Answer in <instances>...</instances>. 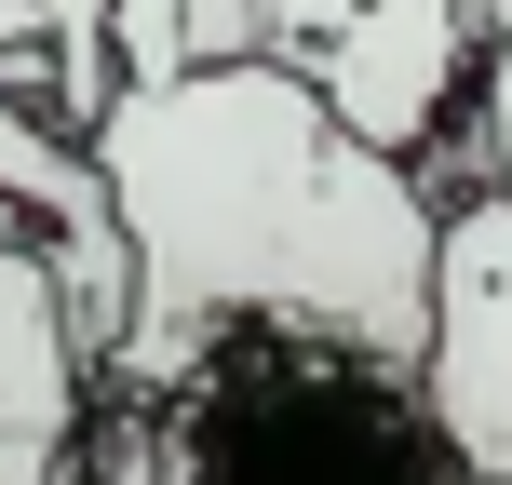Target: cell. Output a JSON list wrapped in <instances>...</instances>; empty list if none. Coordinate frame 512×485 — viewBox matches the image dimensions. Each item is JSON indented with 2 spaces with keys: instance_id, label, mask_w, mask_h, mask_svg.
I'll return each mask as SVG.
<instances>
[{
  "instance_id": "6da1fadb",
  "label": "cell",
  "mask_w": 512,
  "mask_h": 485,
  "mask_svg": "<svg viewBox=\"0 0 512 485\" xmlns=\"http://www.w3.org/2000/svg\"><path fill=\"white\" fill-rule=\"evenodd\" d=\"M81 162L135 256V310L95 364L122 405H162L176 364L230 324H297V337H351L378 364H418L445 189L337 135L297 68L216 54V68L122 81L81 122Z\"/></svg>"
},
{
  "instance_id": "7a4b0ae2",
  "label": "cell",
  "mask_w": 512,
  "mask_h": 485,
  "mask_svg": "<svg viewBox=\"0 0 512 485\" xmlns=\"http://www.w3.org/2000/svg\"><path fill=\"white\" fill-rule=\"evenodd\" d=\"M81 459L108 485H459V445L418 405V364H378L351 337L230 324L176 364L162 405H122Z\"/></svg>"
},
{
  "instance_id": "3957f363",
  "label": "cell",
  "mask_w": 512,
  "mask_h": 485,
  "mask_svg": "<svg viewBox=\"0 0 512 485\" xmlns=\"http://www.w3.org/2000/svg\"><path fill=\"white\" fill-rule=\"evenodd\" d=\"M256 54L297 68L337 135H364L378 162H418L459 122L472 0H256Z\"/></svg>"
},
{
  "instance_id": "277c9868",
  "label": "cell",
  "mask_w": 512,
  "mask_h": 485,
  "mask_svg": "<svg viewBox=\"0 0 512 485\" xmlns=\"http://www.w3.org/2000/svg\"><path fill=\"white\" fill-rule=\"evenodd\" d=\"M418 405L472 485H512V203L459 189L432 230V324H418Z\"/></svg>"
},
{
  "instance_id": "5b68a950",
  "label": "cell",
  "mask_w": 512,
  "mask_h": 485,
  "mask_svg": "<svg viewBox=\"0 0 512 485\" xmlns=\"http://www.w3.org/2000/svg\"><path fill=\"white\" fill-rule=\"evenodd\" d=\"M81 405H95V364H81V337H68V297H54L41 243L0 230V432L68 445Z\"/></svg>"
},
{
  "instance_id": "8992f818",
  "label": "cell",
  "mask_w": 512,
  "mask_h": 485,
  "mask_svg": "<svg viewBox=\"0 0 512 485\" xmlns=\"http://www.w3.org/2000/svg\"><path fill=\"white\" fill-rule=\"evenodd\" d=\"M459 189L512 203V0H472V81H459Z\"/></svg>"
},
{
  "instance_id": "52a82bcc",
  "label": "cell",
  "mask_w": 512,
  "mask_h": 485,
  "mask_svg": "<svg viewBox=\"0 0 512 485\" xmlns=\"http://www.w3.org/2000/svg\"><path fill=\"white\" fill-rule=\"evenodd\" d=\"M0 95H41V0H0Z\"/></svg>"
},
{
  "instance_id": "ba28073f",
  "label": "cell",
  "mask_w": 512,
  "mask_h": 485,
  "mask_svg": "<svg viewBox=\"0 0 512 485\" xmlns=\"http://www.w3.org/2000/svg\"><path fill=\"white\" fill-rule=\"evenodd\" d=\"M0 230H14V203H0Z\"/></svg>"
},
{
  "instance_id": "9c48e42d",
  "label": "cell",
  "mask_w": 512,
  "mask_h": 485,
  "mask_svg": "<svg viewBox=\"0 0 512 485\" xmlns=\"http://www.w3.org/2000/svg\"><path fill=\"white\" fill-rule=\"evenodd\" d=\"M459 485H472V472H459Z\"/></svg>"
}]
</instances>
